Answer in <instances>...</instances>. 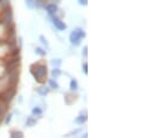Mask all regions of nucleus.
<instances>
[{
	"label": "nucleus",
	"instance_id": "nucleus-1",
	"mask_svg": "<svg viewBox=\"0 0 151 138\" xmlns=\"http://www.w3.org/2000/svg\"><path fill=\"white\" fill-rule=\"evenodd\" d=\"M31 74L33 75L34 80L40 83V84H43L47 80V75H48V68H47V65L43 62V61H39L35 62L31 66Z\"/></svg>",
	"mask_w": 151,
	"mask_h": 138
},
{
	"label": "nucleus",
	"instance_id": "nucleus-2",
	"mask_svg": "<svg viewBox=\"0 0 151 138\" xmlns=\"http://www.w3.org/2000/svg\"><path fill=\"white\" fill-rule=\"evenodd\" d=\"M43 8H45V11L47 12V14H48L49 17H54V15L56 17L58 13L60 12L59 5L55 4V2H46V5L43 6Z\"/></svg>",
	"mask_w": 151,
	"mask_h": 138
},
{
	"label": "nucleus",
	"instance_id": "nucleus-3",
	"mask_svg": "<svg viewBox=\"0 0 151 138\" xmlns=\"http://www.w3.org/2000/svg\"><path fill=\"white\" fill-rule=\"evenodd\" d=\"M50 18V20H52V24H53V26L59 31V32H65L66 29H67V25H66V22L62 20V19H60V18H58V17H49Z\"/></svg>",
	"mask_w": 151,
	"mask_h": 138
},
{
	"label": "nucleus",
	"instance_id": "nucleus-4",
	"mask_svg": "<svg viewBox=\"0 0 151 138\" xmlns=\"http://www.w3.org/2000/svg\"><path fill=\"white\" fill-rule=\"evenodd\" d=\"M69 42H70V45L74 46V47H78V46H81V43H82V37L80 36V34L76 32L75 29L69 34Z\"/></svg>",
	"mask_w": 151,
	"mask_h": 138
},
{
	"label": "nucleus",
	"instance_id": "nucleus-5",
	"mask_svg": "<svg viewBox=\"0 0 151 138\" xmlns=\"http://www.w3.org/2000/svg\"><path fill=\"white\" fill-rule=\"evenodd\" d=\"M49 91H50V89L48 88V86H45V84H41L39 88H37V93H38L41 97L47 96L49 94Z\"/></svg>",
	"mask_w": 151,
	"mask_h": 138
},
{
	"label": "nucleus",
	"instance_id": "nucleus-6",
	"mask_svg": "<svg viewBox=\"0 0 151 138\" xmlns=\"http://www.w3.org/2000/svg\"><path fill=\"white\" fill-rule=\"evenodd\" d=\"M48 88H49L50 90H59V89H60V84H59V82H58L56 80L49 78V80H48Z\"/></svg>",
	"mask_w": 151,
	"mask_h": 138
},
{
	"label": "nucleus",
	"instance_id": "nucleus-7",
	"mask_svg": "<svg viewBox=\"0 0 151 138\" xmlns=\"http://www.w3.org/2000/svg\"><path fill=\"white\" fill-rule=\"evenodd\" d=\"M31 112H32V116H34V117H41L42 114H43V110L39 105H35V106L32 108V111Z\"/></svg>",
	"mask_w": 151,
	"mask_h": 138
},
{
	"label": "nucleus",
	"instance_id": "nucleus-8",
	"mask_svg": "<svg viewBox=\"0 0 151 138\" xmlns=\"http://www.w3.org/2000/svg\"><path fill=\"white\" fill-rule=\"evenodd\" d=\"M37 123H38V121H37V117H34V116H29L26 119V126H28V128H33L34 125H37Z\"/></svg>",
	"mask_w": 151,
	"mask_h": 138
},
{
	"label": "nucleus",
	"instance_id": "nucleus-9",
	"mask_svg": "<svg viewBox=\"0 0 151 138\" xmlns=\"http://www.w3.org/2000/svg\"><path fill=\"white\" fill-rule=\"evenodd\" d=\"M77 90H78V82L76 81L75 78H72L70 82H69V91L75 93Z\"/></svg>",
	"mask_w": 151,
	"mask_h": 138
},
{
	"label": "nucleus",
	"instance_id": "nucleus-10",
	"mask_svg": "<svg viewBox=\"0 0 151 138\" xmlns=\"http://www.w3.org/2000/svg\"><path fill=\"white\" fill-rule=\"evenodd\" d=\"M86 122H87V116L86 115H78L74 119V123L77 125H83Z\"/></svg>",
	"mask_w": 151,
	"mask_h": 138
},
{
	"label": "nucleus",
	"instance_id": "nucleus-11",
	"mask_svg": "<svg viewBox=\"0 0 151 138\" xmlns=\"http://www.w3.org/2000/svg\"><path fill=\"white\" fill-rule=\"evenodd\" d=\"M61 75H62V70L60 68H53L52 71H50V76H52V78H54V80H58Z\"/></svg>",
	"mask_w": 151,
	"mask_h": 138
},
{
	"label": "nucleus",
	"instance_id": "nucleus-12",
	"mask_svg": "<svg viewBox=\"0 0 151 138\" xmlns=\"http://www.w3.org/2000/svg\"><path fill=\"white\" fill-rule=\"evenodd\" d=\"M9 138H24V134L20 130H12L9 134Z\"/></svg>",
	"mask_w": 151,
	"mask_h": 138
},
{
	"label": "nucleus",
	"instance_id": "nucleus-13",
	"mask_svg": "<svg viewBox=\"0 0 151 138\" xmlns=\"http://www.w3.org/2000/svg\"><path fill=\"white\" fill-rule=\"evenodd\" d=\"M34 53L39 55V56H41V58H45L46 55H47V50L45 49V48H42V47H37L35 49H34Z\"/></svg>",
	"mask_w": 151,
	"mask_h": 138
},
{
	"label": "nucleus",
	"instance_id": "nucleus-14",
	"mask_svg": "<svg viewBox=\"0 0 151 138\" xmlns=\"http://www.w3.org/2000/svg\"><path fill=\"white\" fill-rule=\"evenodd\" d=\"M39 40H40V42H41V45L43 46L45 49H49V42H48V40L45 37V35H40V36H39Z\"/></svg>",
	"mask_w": 151,
	"mask_h": 138
},
{
	"label": "nucleus",
	"instance_id": "nucleus-15",
	"mask_svg": "<svg viewBox=\"0 0 151 138\" xmlns=\"http://www.w3.org/2000/svg\"><path fill=\"white\" fill-rule=\"evenodd\" d=\"M50 65L53 66V68H60V66L62 65V60L61 59H52Z\"/></svg>",
	"mask_w": 151,
	"mask_h": 138
},
{
	"label": "nucleus",
	"instance_id": "nucleus-16",
	"mask_svg": "<svg viewBox=\"0 0 151 138\" xmlns=\"http://www.w3.org/2000/svg\"><path fill=\"white\" fill-rule=\"evenodd\" d=\"M11 121H12V114H6V115L4 116V119H2V122H4L5 124H8Z\"/></svg>",
	"mask_w": 151,
	"mask_h": 138
},
{
	"label": "nucleus",
	"instance_id": "nucleus-17",
	"mask_svg": "<svg viewBox=\"0 0 151 138\" xmlns=\"http://www.w3.org/2000/svg\"><path fill=\"white\" fill-rule=\"evenodd\" d=\"M75 31L80 34V36H81L82 39H84V37H86V35H87L86 34V31H84L82 27H77V28H75Z\"/></svg>",
	"mask_w": 151,
	"mask_h": 138
},
{
	"label": "nucleus",
	"instance_id": "nucleus-18",
	"mask_svg": "<svg viewBox=\"0 0 151 138\" xmlns=\"http://www.w3.org/2000/svg\"><path fill=\"white\" fill-rule=\"evenodd\" d=\"M26 5L29 8H34L35 7V0H26Z\"/></svg>",
	"mask_w": 151,
	"mask_h": 138
},
{
	"label": "nucleus",
	"instance_id": "nucleus-19",
	"mask_svg": "<svg viewBox=\"0 0 151 138\" xmlns=\"http://www.w3.org/2000/svg\"><path fill=\"white\" fill-rule=\"evenodd\" d=\"M82 71L87 75L88 74V63H87V61H84L83 63H82Z\"/></svg>",
	"mask_w": 151,
	"mask_h": 138
},
{
	"label": "nucleus",
	"instance_id": "nucleus-20",
	"mask_svg": "<svg viewBox=\"0 0 151 138\" xmlns=\"http://www.w3.org/2000/svg\"><path fill=\"white\" fill-rule=\"evenodd\" d=\"M82 55L87 59V55H88V46H84L83 49H82Z\"/></svg>",
	"mask_w": 151,
	"mask_h": 138
},
{
	"label": "nucleus",
	"instance_id": "nucleus-21",
	"mask_svg": "<svg viewBox=\"0 0 151 138\" xmlns=\"http://www.w3.org/2000/svg\"><path fill=\"white\" fill-rule=\"evenodd\" d=\"M77 2H78L81 6H87V5H88V0H77Z\"/></svg>",
	"mask_w": 151,
	"mask_h": 138
},
{
	"label": "nucleus",
	"instance_id": "nucleus-22",
	"mask_svg": "<svg viewBox=\"0 0 151 138\" xmlns=\"http://www.w3.org/2000/svg\"><path fill=\"white\" fill-rule=\"evenodd\" d=\"M82 138H87V134H84V136H82Z\"/></svg>",
	"mask_w": 151,
	"mask_h": 138
},
{
	"label": "nucleus",
	"instance_id": "nucleus-23",
	"mask_svg": "<svg viewBox=\"0 0 151 138\" xmlns=\"http://www.w3.org/2000/svg\"><path fill=\"white\" fill-rule=\"evenodd\" d=\"M59 1H60V0H59Z\"/></svg>",
	"mask_w": 151,
	"mask_h": 138
}]
</instances>
